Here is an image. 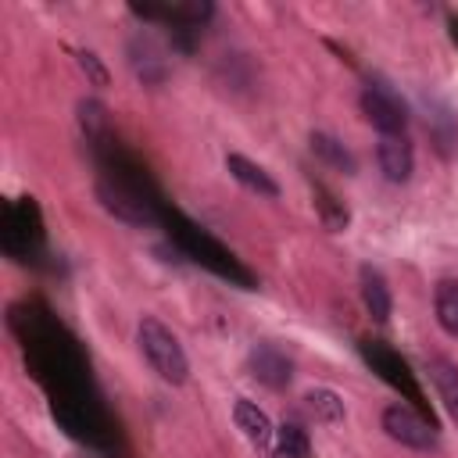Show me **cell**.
I'll list each match as a JSON object with an SVG mask.
<instances>
[{"instance_id": "cell-1", "label": "cell", "mask_w": 458, "mask_h": 458, "mask_svg": "<svg viewBox=\"0 0 458 458\" xmlns=\"http://www.w3.org/2000/svg\"><path fill=\"white\" fill-rule=\"evenodd\" d=\"M136 344H140V354L147 358V365L172 386H182L190 379V358L179 344V336L154 315H143L140 326H136Z\"/></svg>"}, {"instance_id": "cell-2", "label": "cell", "mask_w": 458, "mask_h": 458, "mask_svg": "<svg viewBox=\"0 0 458 458\" xmlns=\"http://www.w3.org/2000/svg\"><path fill=\"white\" fill-rule=\"evenodd\" d=\"M358 104H361L365 122H369L372 129H379V136H397V132H404V125H408V107H404V100H401L386 82H365Z\"/></svg>"}, {"instance_id": "cell-3", "label": "cell", "mask_w": 458, "mask_h": 458, "mask_svg": "<svg viewBox=\"0 0 458 458\" xmlns=\"http://www.w3.org/2000/svg\"><path fill=\"white\" fill-rule=\"evenodd\" d=\"M379 426H383V433H386L394 444H401V447H411V451H429V447H437L433 426H429L426 419H419L408 404H386L383 415H379Z\"/></svg>"}, {"instance_id": "cell-4", "label": "cell", "mask_w": 458, "mask_h": 458, "mask_svg": "<svg viewBox=\"0 0 458 458\" xmlns=\"http://www.w3.org/2000/svg\"><path fill=\"white\" fill-rule=\"evenodd\" d=\"M376 165H379V172H383L386 182H408L411 172H415V150H411L408 136L404 132L379 136V143H376Z\"/></svg>"}, {"instance_id": "cell-5", "label": "cell", "mask_w": 458, "mask_h": 458, "mask_svg": "<svg viewBox=\"0 0 458 458\" xmlns=\"http://www.w3.org/2000/svg\"><path fill=\"white\" fill-rule=\"evenodd\" d=\"M247 365H250V376H254L258 383L272 386V390H283V386L290 383V376H293V361H290L276 344H254Z\"/></svg>"}, {"instance_id": "cell-6", "label": "cell", "mask_w": 458, "mask_h": 458, "mask_svg": "<svg viewBox=\"0 0 458 458\" xmlns=\"http://www.w3.org/2000/svg\"><path fill=\"white\" fill-rule=\"evenodd\" d=\"M233 422H236V429L243 433V440L258 451V454H272V440H276V429H272V422H268V415L254 404V401H247V397H236V404H233Z\"/></svg>"}, {"instance_id": "cell-7", "label": "cell", "mask_w": 458, "mask_h": 458, "mask_svg": "<svg viewBox=\"0 0 458 458\" xmlns=\"http://www.w3.org/2000/svg\"><path fill=\"white\" fill-rule=\"evenodd\" d=\"M225 168H229V175H233L243 190H250V193H258V197H268V200L279 197V182H276L261 165H254L250 157H243V154H225Z\"/></svg>"}, {"instance_id": "cell-8", "label": "cell", "mask_w": 458, "mask_h": 458, "mask_svg": "<svg viewBox=\"0 0 458 458\" xmlns=\"http://www.w3.org/2000/svg\"><path fill=\"white\" fill-rule=\"evenodd\" d=\"M358 286H361V304H365V311H369L376 322H386L390 311H394V297H390V286H386L383 272L372 268V265H361Z\"/></svg>"}, {"instance_id": "cell-9", "label": "cell", "mask_w": 458, "mask_h": 458, "mask_svg": "<svg viewBox=\"0 0 458 458\" xmlns=\"http://www.w3.org/2000/svg\"><path fill=\"white\" fill-rule=\"evenodd\" d=\"M426 376L437 386V397L444 401L447 415L458 422V365L447 361V358H429L426 361Z\"/></svg>"}, {"instance_id": "cell-10", "label": "cell", "mask_w": 458, "mask_h": 458, "mask_svg": "<svg viewBox=\"0 0 458 458\" xmlns=\"http://www.w3.org/2000/svg\"><path fill=\"white\" fill-rule=\"evenodd\" d=\"M311 154H315L322 165H329V168H336V172H344V175H354V172H358L354 154H351L333 132H311Z\"/></svg>"}, {"instance_id": "cell-11", "label": "cell", "mask_w": 458, "mask_h": 458, "mask_svg": "<svg viewBox=\"0 0 458 458\" xmlns=\"http://www.w3.org/2000/svg\"><path fill=\"white\" fill-rule=\"evenodd\" d=\"M433 315H437V326L458 340V279H440L433 286Z\"/></svg>"}, {"instance_id": "cell-12", "label": "cell", "mask_w": 458, "mask_h": 458, "mask_svg": "<svg viewBox=\"0 0 458 458\" xmlns=\"http://www.w3.org/2000/svg\"><path fill=\"white\" fill-rule=\"evenodd\" d=\"M304 404H308V411H311L318 422H326V426H336V422H344V415H347L344 397H340L336 390H329V386H311V390L304 394Z\"/></svg>"}, {"instance_id": "cell-13", "label": "cell", "mask_w": 458, "mask_h": 458, "mask_svg": "<svg viewBox=\"0 0 458 458\" xmlns=\"http://www.w3.org/2000/svg\"><path fill=\"white\" fill-rule=\"evenodd\" d=\"M308 454H311L308 433L297 422H283L272 440V458H308Z\"/></svg>"}, {"instance_id": "cell-14", "label": "cell", "mask_w": 458, "mask_h": 458, "mask_svg": "<svg viewBox=\"0 0 458 458\" xmlns=\"http://www.w3.org/2000/svg\"><path fill=\"white\" fill-rule=\"evenodd\" d=\"M79 68L86 72V79H89L93 86H107V82H111V75H107L104 61H100L93 50H79Z\"/></svg>"}, {"instance_id": "cell-15", "label": "cell", "mask_w": 458, "mask_h": 458, "mask_svg": "<svg viewBox=\"0 0 458 458\" xmlns=\"http://www.w3.org/2000/svg\"><path fill=\"white\" fill-rule=\"evenodd\" d=\"M79 122H82L86 132H100L107 118H104V107H100L97 100H82V104H79Z\"/></svg>"}]
</instances>
